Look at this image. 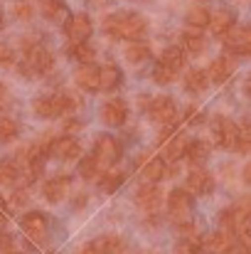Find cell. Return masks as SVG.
<instances>
[{"label": "cell", "mask_w": 251, "mask_h": 254, "mask_svg": "<svg viewBox=\"0 0 251 254\" xmlns=\"http://www.w3.org/2000/svg\"><path fill=\"white\" fill-rule=\"evenodd\" d=\"M103 32L113 40H141L148 32V20L141 12H113L103 20Z\"/></svg>", "instance_id": "obj_1"}, {"label": "cell", "mask_w": 251, "mask_h": 254, "mask_svg": "<svg viewBox=\"0 0 251 254\" xmlns=\"http://www.w3.org/2000/svg\"><path fill=\"white\" fill-rule=\"evenodd\" d=\"M148 116L158 124H165L170 126L175 119H177V106L170 96H155L148 101Z\"/></svg>", "instance_id": "obj_7"}, {"label": "cell", "mask_w": 251, "mask_h": 254, "mask_svg": "<svg viewBox=\"0 0 251 254\" xmlns=\"http://www.w3.org/2000/svg\"><path fill=\"white\" fill-rule=\"evenodd\" d=\"M190 143H192V141H190L187 136H182V133H180V136H172V138L167 141V146H165V156L170 158V161H175V163H177L180 158H185V156H187Z\"/></svg>", "instance_id": "obj_21"}, {"label": "cell", "mask_w": 251, "mask_h": 254, "mask_svg": "<svg viewBox=\"0 0 251 254\" xmlns=\"http://www.w3.org/2000/svg\"><path fill=\"white\" fill-rule=\"evenodd\" d=\"M160 62L167 64V67H172L175 72H180L182 64H185V55H182L180 47H167V50H163V55H160Z\"/></svg>", "instance_id": "obj_33"}, {"label": "cell", "mask_w": 251, "mask_h": 254, "mask_svg": "<svg viewBox=\"0 0 251 254\" xmlns=\"http://www.w3.org/2000/svg\"><path fill=\"white\" fill-rule=\"evenodd\" d=\"M94 161L99 163L101 173L108 170L118 158H121V143L113 138V136H101L96 143H94Z\"/></svg>", "instance_id": "obj_6"}, {"label": "cell", "mask_w": 251, "mask_h": 254, "mask_svg": "<svg viewBox=\"0 0 251 254\" xmlns=\"http://www.w3.org/2000/svg\"><path fill=\"white\" fill-rule=\"evenodd\" d=\"M47 153H50L52 158H57V161H77V158L82 156V146H79V141L72 138V136H59V138H54V141L50 143Z\"/></svg>", "instance_id": "obj_8"}, {"label": "cell", "mask_w": 251, "mask_h": 254, "mask_svg": "<svg viewBox=\"0 0 251 254\" xmlns=\"http://www.w3.org/2000/svg\"><path fill=\"white\" fill-rule=\"evenodd\" d=\"M27 202V192L25 190H15L12 192V205H25Z\"/></svg>", "instance_id": "obj_42"}, {"label": "cell", "mask_w": 251, "mask_h": 254, "mask_svg": "<svg viewBox=\"0 0 251 254\" xmlns=\"http://www.w3.org/2000/svg\"><path fill=\"white\" fill-rule=\"evenodd\" d=\"M79 106V99H74L69 91H59V94H50V96H40L32 101V111L40 119H57L64 114H72Z\"/></svg>", "instance_id": "obj_2"}, {"label": "cell", "mask_w": 251, "mask_h": 254, "mask_svg": "<svg viewBox=\"0 0 251 254\" xmlns=\"http://www.w3.org/2000/svg\"><path fill=\"white\" fill-rule=\"evenodd\" d=\"M187 25L190 27H195V30H200V27H207L209 22H212V15L204 10V7H192L190 12H187Z\"/></svg>", "instance_id": "obj_34"}, {"label": "cell", "mask_w": 251, "mask_h": 254, "mask_svg": "<svg viewBox=\"0 0 251 254\" xmlns=\"http://www.w3.org/2000/svg\"><path fill=\"white\" fill-rule=\"evenodd\" d=\"M187 158L192 161V166H202V163L209 158V143H204V141H195V143H190Z\"/></svg>", "instance_id": "obj_31"}, {"label": "cell", "mask_w": 251, "mask_h": 254, "mask_svg": "<svg viewBox=\"0 0 251 254\" xmlns=\"http://www.w3.org/2000/svg\"><path fill=\"white\" fill-rule=\"evenodd\" d=\"M47 227H50L47 215L40 212V210H32V212H27V215L22 217V232H25L30 240H35V242H42V240L47 237Z\"/></svg>", "instance_id": "obj_9"}, {"label": "cell", "mask_w": 251, "mask_h": 254, "mask_svg": "<svg viewBox=\"0 0 251 254\" xmlns=\"http://www.w3.org/2000/svg\"><path fill=\"white\" fill-rule=\"evenodd\" d=\"M91 30H94V25H91L89 15H84V12L72 15L67 20V25H64V32H67L69 42H86L89 35H91Z\"/></svg>", "instance_id": "obj_11"}, {"label": "cell", "mask_w": 251, "mask_h": 254, "mask_svg": "<svg viewBox=\"0 0 251 254\" xmlns=\"http://www.w3.org/2000/svg\"><path fill=\"white\" fill-rule=\"evenodd\" d=\"M17 133H20L17 121L10 119V116H2V119H0V143H10V141H15Z\"/></svg>", "instance_id": "obj_32"}, {"label": "cell", "mask_w": 251, "mask_h": 254, "mask_svg": "<svg viewBox=\"0 0 251 254\" xmlns=\"http://www.w3.org/2000/svg\"><path fill=\"white\" fill-rule=\"evenodd\" d=\"M99 254H126V242L116 235H103L94 242H89Z\"/></svg>", "instance_id": "obj_20"}, {"label": "cell", "mask_w": 251, "mask_h": 254, "mask_svg": "<svg viewBox=\"0 0 251 254\" xmlns=\"http://www.w3.org/2000/svg\"><path fill=\"white\" fill-rule=\"evenodd\" d=\"M167 212H170V220L180 227V225H187L192 220V195L190 190H180L175 188L170 195H167Z\"/></svg>", "instance_id": "obj_3"}, {"label": "cell", "mask_w": 251, "mask_h": 254, "mask_svg": "<svg viewBox=\"0 0 251 254\" xmlns=\"http://www.w3.org/2000/svg\"><path fill=\"white\" fill-rule=\"evenodd\" d=\"M5 220H7V215L2 212V207H0V225H5Z\"/></svg>", "instance_id": "obj_47"}, {"label": "cell", "mask_w": 251, "mask_h": 254, "mask_svg": "<svg viewBox=\"0 0 251 254\" xmlns=\"http://www.w3.org/2000/svg\"><path fill=\"white\" fill-rule=\"evenodd\" d=\"M247 254H251V252H247Z\"/></svg>", "instance_id": "obj_50"}, {"label": "cell", "mask_w": 251, "mask_h": 254, "mask_svg": "<svg viewBox=\"0 0 251 254\" xmlns=\"http://www.w3.org/2000/svg\"><path fill=\"white\" fill-rule=\"evenodd\" d=\"M12 247V237L7 232H0V252H7Z\"/></svg>", "instance_id": "obj_41"}, {"label": "cell", "mask_w": 251, "mask_h": 254, "mask_svg": "<svg viewBox=\"0 0 251 254\" xmlns=\"http://www.w3.org/2000/svg\"><path fill=\"white\" fill-rule=\"evenodd\" d=\"M182 45L190 55H202L207 50V40L197 32H182Z\"/></svg>", "instance_id": "obj_28"}, {"label": "cell", "mask_w": 251, "mask_h": 254, "mask_svg": "<svg viewBox=\"0 0 251 254\" xmlns=\"http://www.w3.org/2000/svg\"><path fill=\"white\" fill-rule=\"evenodd\" d=\"M234 245H237V235H232L227 230H219V232H212L204 240V252L207 254H232L234 252Z\"/></svg>", "instance_id": "obj_13"}, {"label": "cell", "mask_w": 251, "mask_h": 254, "mask_svg": "<svg viewBox=\"0 0 251 254\" xmlns=\"http://www.w3.org/2000/svg\"><path fill=\"white\" fill-rule=\"evenodd\" d=\"M69 57L82 62V64H91L94 57H96V50L89 45V42H72L69 45Z\"/></svg>", "instance_id": "obj_26"}, {"label": "cell", "mask_w": 251, "mask_h": 254, "mask_svg": "<svg viewBox=\"0 0 251 254\" xmlns=\"http://www.w3.org/2000/svg\"><path fill=\"white\" fill-rule=\"evenodd\" d=\"M101 119L106 126H123L128 119V106L123 99H108L101 106Z\"/></svg>", "instance_id": "obj_14"}, {"label": "cell", "mask_w": 251, "mask_h": 254, "mask_svg": "<svg viewBox=\"0 0 251 254\" xmlns=\"http://www.w3.org/2000/svg\"><path fill=\"white\" fill-rule=\"evenodd\" d=\"M175 77H177V72H175L172 67L163 64V62H158V64L153 67V79H155L158 84H170V82H175Z\"/></svg>", "instance_id": "obj_36"}, {"label": "cell", "mask_w": 251, "mask_h": 254, "mask_svg": "<svg viewBox=\"0 0 251 254\" xmlns=\"http://www.w3.org/2000/svg\"><path fill=\"white\" fill-rule=\"evenodd\" d=\"M209 79L214 82V84H224L232 74H234V62H232V57H217L212 64H209Z\"/></svg>", "instance_id": "obj_19"}, {"label": "cell", "mask_w": 251, "mask_h": 254, "mask_svg": "<svg viewBox=\"0 0 251 254\" xmlns=\"http://www.w3.org/2000/svg\"><path fill=\"white\" fill-rule=\"evenodd\" d=\"M237 151H242V153H251V133H244V131H242L239 143H237Z\"/></svg>", "instance_id": "obj_39"}, {"label": "cell", "mask_w": 251, "mask_h": 254, "mask_svg": "<svg viewBox=\"0 0 251 254\" xmlns=\"http://www.w3.org/2000/svg\"><path fill=\"white\" fill-rule=\"evenodd\" d=\"M151 57V47L146 45V42H133V45H128V50H126V60L131 62V64H141V62H146Z\"/></svg>", "instance_id": "obj_30"}, {"label": "cell", "mask_w": 251, "mask_h": 254, "mask_svg": "<svg viewBox=\"0 0 251 254\" xmlns=\"http://www.w3.org/2000/svg\"><path fill=\"white\" fill-rule=\"evenodd\" d=\"M79 173H82V178H86V180H94V178H96V173H101V168H99V163L94 161V156H89V158H84L82 161Z\"/></svg>", "instance_id": "obj_37"}, {"label": "cell", "mask_w": 251, "mask_h": 254, "mask_svg": "<svg viewBox=\"0 0 251 254\" xmlns=\"http://www.w3.org/2000/svg\"><path fill=\"white\" fill-rule=\"evenodd\" d=\"M237 205L242 207V212H244V215H247V217L251 220V195H249V197H242V200H239Z\"/></svg>", "instance_id": "obj_43"}, {"label": "cell", "mask_w": 251, "mask_h": 254, "mask_svg": "<svg viewBox=\"0 0 251 254\" xmlns=\"http://www.w3.org/2000/svg\"><path fill=\"white\" fill-rule=\"evenodd\" d=\"M244 91H247V96L251 99V74L247 77V82H244Z\"/></svg>", "instance_id": "obj_46"}, {"label": "cell", "mask_w": 251, "mask_h": 254, "mask_svg": "<svg viewBox=\"0 0 251 254\" xmlns=\"http://www.w3.org/2000/svg\"><path fill=\"white\" fill-rule=\"evenodd\" d=\"M123 180H126V173L123 170H103L101 173V178H99V185H101V190L103 192H116L121 185H123Z\"/></svg>", "instance_id": "obj_24"}, {"label": "cell", "mask_w": 251, "mask_h": 254, "mask_svg": "<svg viewBox=\"0 0 251 254\" xmlns=\"http://www.w3.org/2000/svg\"><path fill=\"white\" fill-rule=\"evenodd\" d=\"M165 175H170L165 168V163L160 161V158H151L143 168H141V178L146 180V183H158V180H163Z\"/></svg>", "instance_id": "obj_22"}, {"label": "cell", "mask_w": 251, "mask_h": 254, "mask_svg": "<svg viewBox=\"0 0 251 254\" xmlns=\"http://www.w3.org/2000/svg\"><path fill=\"white\" fill-rule=\"evenodd\" d=\"M42 15H45L50 22H62V20L67 17V5H64L62 0H45Z\"/></svg>", "instance_id": "obj_27"}, {"label": "cell", "mask_w": 251, "mask_h": 254, "mask_svg": "<svg viewBox=\"0 0 251 254\" xmlns=\"http://www.w3.org/2000/svg\"><path fill=\"white\" fill-rule=\"evenodd\" d=\"M0 27H2V10H0Z\"/></svg>", "instance_id": "obj_49"}, {"label": "cell", "mask_w": 251, "mask_h": 254, "mask_svg": "<svg viewBox=\"0 0 251 254\" xmlns=\"http://www.w3.org/2000/svg\"><path fill=\"white\" fill-rule=\"evenodd\" d=\"M10 62H12V50L0 42V64H10Z\"/></svg>", "instance_id": "obj_40"}, {"label": "cell", "mask_w": 251, "mask_h": 254, "mask_svg": "<svg viewBox=\"0 0 251 254\" xmlns=\"http://www.w3.org/2000/svg\"><path fill=\"white\" fill-rule=\"evenodd\" d=\"M207 84H209V74L202 72V69H190V72L185 74V89H187V91L200 94V91L207 89Z\"/></svg>", "instance_id": "obj_25"}, {"label": "cell", "mask_w": 251, "mask_h": 254, "mask_svg": "<svg viewBox=\"0 0 251 254\" xmlns=\"http://www.w3.org/2000/svg\"><path fill=\"white\" fill-rule=\"evenodd\" d=\"M224 47H227V52H232V55L251 57V25H242V27H237V30L227 37Z\"/></svg>", "instance_id": "obj_10"}, {"label": "cell", "mask_w": 251, "mask_h": 254, "mask_svg": "<svg viewBox=\"0 0 251 254\" xmlns=\"http://www.w3.org/2000/svg\"><path fill=\"white\" fill-rule=\"evenodd\" d=\"M77 84L86 91H96L101 89V67L96 64H82L77 69Z\"/></svg>", "instance_id": "obj_18"}, {"label": "cell", "mask_w": 251, "mask_h": 254, "mask_svg": "<svg viewBox=\"0 0 251 254\" xmlns=\"http://www.w3.org/2000/svg\"><path fill=\"white\" fill-rule=\"evenodd\" d=\"M212 188H214V178L209 175V170L200 168V166H195L190 170V175H187V190L190 192L207 195V192H212Z\"/></svg>", "instance_id": "obj_17"}, {"label": "cell", "mask_w": 251, "mask_h": 254, "mask_svg": "<svg viewBox=\"0 0 251 254\" xmlns=\"http://www.w3.org/2000/svg\"><path fill=\"white\" fill-rule=\"evenodd\" d=\"M5 104H7V89H5V86L0 84V109H2Z\"/></svg>", "instance_id": "obj_44"}, {"label": "cell", "mask_w": 251, "mask_h": 254, "mask_svg": "<svg viewBox=\"0 0 251 254\" xmlns=\"http://www.w3.org/2000/svg\"><path fill=\"white\" fill-rule=\"evenodd\" d=\"M232 27H234V15L229 10H217L212 15V22H209L212 35H227Z\"/></svg>", "instance_id": "obj_23"}, {"label": "cell", "mask_w": 251, "mask_h": 254, "mask_svg": "<svg viewBox=\"0 0 251 254\" xmlns=\"http://www.w3.org/2000/svg\"><path fill=\"white\" fill-rule=\"evenodd\" d=\"M212 136H214V143L219 148H237L239 143V136H242V128L227 119V116H217L212 121Z\"/></svg>", "instance_id": "obj_5"}, {"label": "cell", "mask_w": 251, "mask_h": 254, "mask_svg": "<svg viewBox=\"0 0 251 254\" xmlns=\"http://www.w3.org/2000/svg\"><path fill=\"white\" fill-rule=\"evenodd\" d=\"M69 188H72V178L62 173V175L50 178V180L42 185V195H45L47 202H62V200L67 197Z\"/></svg>", "instance_id": "obj_12"}, {"label": "cell", "mask_w": 251, "mask_h": 254, "mask_svg": "<svg viewBox=\"0 0 251 254\" xmlns=\"http://www.w3.org/2000/svg\"><path fill=\"white\" fill-rule=\"evenodd\" d=\"M244 180H247V183L251 185V161L247 163V166H244Z\"/></svg>", "instance_id": "obj_45"}, {"label": "cell", "mask_w": 251, "mask_h": 254, "mask_svg": "<svg viewBox=\"0 0 251 254\" xmlns=\"http://www.w3.org/2000/svg\"><path fill=\"white\" fill-rule=\"evenodd\" d=\"M54 67V57L47 47L42 45H30L27 52H25V64H22V72H30V74H47L50 69Z\"/></svg>", "instance_id": "obj_4"}, {"label": "cell", "mask_w": 251, "mask_h": 254, "mask_svg": "<svg viewBox=\"0 0 251 254\" xmlns=\"http://www.w3.org/2000/svg\"><path fill=\"white\" fill-rule=\"evenodd\" d=\"M180 232H182V237L177 240V245H175V254H200L202 252V242H200V237H197V230H195V225L192 222H187V225H180Z\"/></svg>", "instance_id": "obj_15"}, {"label": "cell", "mask_w": 251, "mask_h": 254, "mask_svg": "<svg viewBox=\"0 0 251 254\" xmlns=\"http://www.w3.org/2000/svg\"><path fill=\"white\" fill-rule=\"evenodd\" d=\"M15 15H17L20 20H30V17H32V5L25 2V0H17V2H15Z\"/></svg>", "instance_id": "obj_38"}, {"label": "cell", "mask_w": 251, "mask_h": 254, "mask_svg": "<svg viewBox=\"0 0 251 254\" xmlns=\"http://www.w3.org/2000/svg\"><path fill=\"white\" fill-rule=\"evenodd\" d=\"M20 175H22V170L17 168V163H12V161L0 163V185H12Z\"/></svg>", "instance_id": "obj_35"}, {"label": "cell", "mask_w": 251, "mask_h": 254, "mask_svg": "<svg viewBox=\"0 0 251 254\" xmlns=\"http://www.w3.org/2000/svg\"><path fill=\"white\" fill-rule=\"evenodd\" d=\"M118 84H121V69H118L116 64L101 67V89L111 91V89H116Z\"/></svg>", "instance_id": "obj_29"}, {"label": "cell", "mask_w": 251, "mask_h": 254, "mask_svg": "<svg viewBox=\"0 0 251 254\" xmlns=\"http://www.w3.org/2000/svg\"><path fill=\"white\" fill-rule=\"evenodd\" d=\"M136 202H138V207H143L146 212H155V210L160 207V202H163V190L158 188V183H146V185L138 190Z\"/></svg>", "instance_id": "obj_16"}, {"label": "cell", "mask_w": 251, "mask_h": 254, "mask_svg": "<svg viewBox=\"0 0 251 254\" xmlns=\"http://www.w3.org/2000/svg\"><path fill=\"white\" fill-rule=\"evenodd\" d=\"M2 254H20V252H15V250H7V252H2Z\"/></svg>", "instance_id": "obj_48"}]
</instances>
